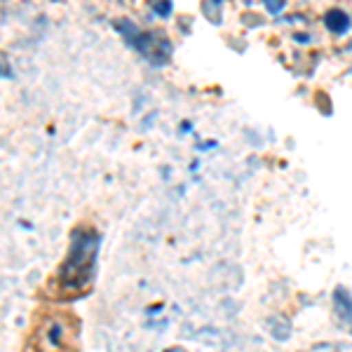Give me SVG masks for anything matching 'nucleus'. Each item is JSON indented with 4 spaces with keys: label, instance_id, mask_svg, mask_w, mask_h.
Masks as SVG:
<instances>
[{
    "label": "nucleus",
    "instance_id": "1",
    "mask_svg": "<svg viewBox=\"0 0 352 352\" xmlns=\"http://www.w3.org/2000/svg\"><path fill=\"white\" fill-rule=\"evenodd\" d=\"M96 249H99V235L92 226H78L71 232V247L68 256L59 265L54 280L50 282V296L68 300L78 298L92 285V272L96 261Z\"/></svg>",
    "mask_w": 352,
    "mask_h": 352
},
{
    "label": "nucleus",
    "instance_id": "2",
    "mask_svg": "<svg viewBox=\"0 0 352 352\" xmlns=\"http://www.w3.org/2000/svg\"><path fill=\"white\" fill-rule=\"evenodd\" d=\"M116 28H120L122 38L127 41L139 54H144L151 64L160 66L169 59L172 54V45H169L167 38L157 31H139L132 21H118Z\"/></svg>",
    "mask_w": 352,
    "mask_h": 352
},
{
    "label": "nucleus",
    "instance_id": "3",
    "mask_svg": "<svg viewBox=\"0 0 352 352\" xmlns=\"http://www.w3.org/2000/svg\"><path fill=\"white\" fill-rule=\"evenodd\" d=\"M324 24L329 31L345 33L350 28V16L345 14L343 10H331V12H327V16H324Z\"/></svg>",
    "mask_w": 352,
    "mask_h": 352
},
{
    "label": "nucleus",
    "instance_id": "4",
    "mask_svg": "<svg viewBox=\"0 0 352 352\" xmlns=\"http://www.w3.org/2000/svg\"><path fill=\"white\" fill-rule=\"evenodd\" d=\"M45 331H47V340H45L47 345H54V348H61V345H64V340H61V331H68V329L59 327V317H54V320L45 327Z\"/></svg>",
    "mask_w": 352,
    "mask_h": 352
},
{
    "label": "nucleus",
    "instance_id": "5",
    "mask_svg": "<svg viewBox=\"0 0 352 352\" xmlns=\"http://www.w3.org/2000/svg\"><path fill=\"white\" fill-rule=\"evenodd\" d=\"M336 300H338V305H340V308H343L345 312H343V315H348V317H352V303H350V300L348 298H345L343 296V292H338L336 294Z\"/></svg>",
    "mask_w": 352,
    "mask_h": 352
},
{
    "label": "nucleus",
    "instance_id": "6",
    "mask_svg": "<svg viewBox=\"0 0 352 352\" xmlns=\"http://www.w3.org/2000/svg\"><path fill=\"white\" fill-rule=\"evenodd\" d=\"M155 10H157V14L167 16L169 10H172V3H169V0H160V3H155Z\"/></svg>",
    "mask_w": 352,
    "mask_h": 352
},
{
    "label": "nucleus",
    "instance_id": "7",
    "mask_svg": "<svg viewBox=\"0 0 352 352\" xmlns=\"http://www.w3.org/2000/svg\"><path fill=\"white\" fill-rule=\"evenodd\" d=\"M265 5H268V10L270 12H280L282 8H285V0H265Z\"/></svg>",
    "mask_w": 352,
    "mask_h": 352
}]
</instances>
